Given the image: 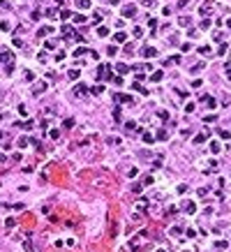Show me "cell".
<instances>
[{
  "label": "cell",
  "mask_w": 231,
  "mask_h": 252,
  "mask_svg": "<svg viewBox=\"0 0 231 252\" xmlns=\"http://www.w3.org/2000/svg\"><path fill=\"white\" fill-rule=\"evenodd\" d=\"M83 53H90V51H86L83 46H79V49H76V51L72 53V56H76V58H79V56H83Z\"/></svg>",
  "instance_id": "20"
},
{
  "label": "cell",
  "mask_w": 231,
  "mask_h": 252,
  "mask_svg": "<svg viewBox=\"0 0 231 252\" xmlns=\"http://www.w3.org/2000/svg\"><path fill=\"white\" fill-rule=\"evenodd\" d=\"M220 137H222V139H229V137H231V132H229V130H222V132H220Z\"/></svg>",
  "instance_id": "39"
},
{
  "label": "cell",
  "mask_w": 231,
  "mask_h": 252,
  "mask_svg": "<svg viewBox=\"0 0 231 252\" xmlns=\"http://www.w3.org/2000/svg\"><path fill=\"white\" fill-rule=\"evenodd\" d=\"M192 88H201V79H194V81H192Z\"/></svg>",
  "instance_id": "45"
},
{
  "label": "cell",
  "mask_w": 231,
  "mask_h": 252,
  "mask_svg": "<svg viewBox=\"0 0 231 252\" xmlns=\"http://www.w3.org/2000/svg\"><path fill=\"white\" fill-rule=\"evenodd\" d=\"M203 141H206V134H197V137H194V143H197V146L203 143Z\"/></svg>",
  "instance_id": "22"
},
{
  "label": "cell",
  "mask_w": 231,
  "mask_h": 252,
  "mask_svg": "<svg viewBox=\"0 0 231 252\" xmlns=\"http://www.w3.org/2000/svg\"><path fill=\"white\" fill-rule=\"evenodd\" d=\"M5 74H14V65H12V63H7V67H5Z\"/></svg>",
  "instance_id": "28"
},
{
  "label": "cell",
  "mask_w": 231,
  "mask_h": 252,
  "mask_svg": "<svg viewBox=\"0 0 231 252\" xmlns=\"http://www.w3.org/2000/svg\"><path fill=\"white\" fill-rule=\"evenodd\" d=\"M120 116H122V113H120V106H116V109H113V118L120 120Z\"/></svg>",
  "instance_id": "31"
},
{
  "label": "cell",
  "mask_w": 231,
  "mask_h": 252,
  "mask_svg": "<svg viewBox=\"0 0 231 252\" xmlns=\"http://www.w3.org/2000/svg\"><path fill=\"white\" fill-rule=\"evenodd\" d=\"M72 19H74V23H79V26H81V23H86V21H88V16H83V14H74Z\"/></svg>",
  "instance_id": "9"
},
{
  "label": "cell",
  "mask_w": 231,
  "mask_h": 252,
  "mask_svg": "<svg viewBox=\"0 0 231 252\" xmlns=\"http://www.w3.org/2000/svg\"><path fill=\"white\" fill-rule=\"evenodd\" d=\"M0 139H3V132H0Z\"/></svg>",
  "instance_id": "49"
},
{
  "label": "cell",
  "mask_w": 231,
  "mask_h": 252,
  "mask_svg": "<svg viewBox=\"0 0 231 252\" xmlns=\"http://www.w3.org/2000/svg\"><path fill=\"white\" fill-rule=\"evenodd\" d=\"M69 16H74L72 12H69V9H63V12H60V19H65V21H67V19H69Z\"/></svg>",
  "instance_id": "19"
},
{
  "label": "cell",
  "mask_w": 231,
  "mask_h": 252,
  "mask_svg": "<svg viewBox=\"0 0 231 252\" xmlns=\"http://www.w3.org/2000/svg\"><path fill=\"white\" fill-rule=\"evenodd\" d=\"M102 93H104V86H102V83L93 88V95H102Z\"/></svg>",
  "instance_id": "21"
},
{
  "label": "cell",
  "mask_w": 231,
  "mask_h": 252,
  "mask_svg": "<svg viewBox=\"0 0 231 252\" xmlns=\"http://www.w3.org/2000/svg\"><path fill=\"white\" fill-rule=\"evenodd\" d=\"M93 23H102V12H95V19H93Z\"/></svg>",
  "instance_id": "29"
},
{
  "label": "cell",
  "mask_w": 231,
  "mask_h": 252,
  "mask_svg": "<svg viewBox=\"0 0 231 252\" xmlns=\"http://www.w3.org/2000/svg\"><path fill=\"white\" fill-rule=\"evenodd\" d=\"M213 7H215V0H206V3H203V5L199 7V14L203 16V14H208V12L213 9Z\"/></svg>",
  "instance_id": "2"
},
{
  "label": "cell",
  "mask_w": 231,
  "mask_h": 252,
  "mask_svg": "<svg viewBox=\"0 0 231 252\" xmlns=\"http://www.w3.org/2000/svg\"><path fill=\"white\" fill-rule=\"evenodd\" d=\"M74 95H76V97H83V95H86V86H83V83H76V86H74Z\"/></svg>",
  "instance_id": "6"
},
{
  "label": "cell",
  "mask_w": 231,
  "mask_h": 252,
  "mask_svg": "<svg viewBox=\"0 0 231 252\" xmlns=\"http://www.w3.org/2000/svg\"><path fill=\"white\" fill-rule=\"evenodd\" d=\"M5 224H7V227H9V229H12V227H14V224H16V220H14V218H9V220H5Z\"/></svg>",
  "instance_id": "42"
},
{
  "label": "cell",
  "mask_w": 231,
  "mask_h": 252,
  "mask_svg": "<svg viewBox=\"0 0 231 252\" xmlns=\"http://www.w3.org/2000/svg\"><path fill=\"white\" fill-rule=\"evenodd\" d=\"M157 252H164V250H157Z\"/></svg>",
  "instance_id": "50"
},
{
  "label": "cell",
  "mask_w": 231,
  "mask_h": 252,
  "mask_svg": "<svg viewBox=\"0 0 231 252\" xmlns=\"http://www.w3.org/2000/svg\"><path fill=\"white\" fill-rule=\"evenodd\" d=\"M136 14V7L134 5H125V7H122V16H127V19H130V16H134Z\"/></svg>",
  "instance_id": "4"
},
{
  "label": "cell",
  "mask_w": 231,
  "mask_h": 252,
  "mask_svg": "<svg viewBox=\"0 0 231 252\" xmlns=\"http://www.w3.org/2000/svg\"><path fill=\"white\" fill-rule=\"evenodd\" d=\"M67 79H69V81H76V79H79V69H69V72H67Z\"/></svg>",
  "instance_id": "12"
},
{
  "label": "cell",
  "mask_w": 231,
  "mask_h": 252,
  "mask_svg": "<svg viewBox=\"0 0 231 252\" xmlns=\"http://www.w3.org/2000/svg\"><path fill=\"white\" fill-rule=\"evenodd\" d=\"M141 56H143V58H155V56H157V51H155L153 46H146L143 51H141Z\"/></svg>",
  "instance_id": "5"
},
{
  "label": "cell",
  "mask_w": 231,
  "mask_h": 252,
  "mask_svg": "<svg viewBox=\"0 0 231 252\" xmlns=\"http://www.w3.org/2000/svg\"><path fill=\"white\" fill-rule=\"evenodd\" d=\"M28 146H30V139L21 137V139H19V148H28Z\"/></svg>",
  "instance_id": "13"
},
{
  "label": "cell",
  "mask_w": 231,
  "mask_h": 252,
  "mask_svg": "<svg viewBox=\"0 0 231 252\" xmlns=\"http://www.w3.org/2000/svg\"><path fill=\"white\" fill-rule=\"evenodd\" d=\"M143 141H146V143H153V134L146 132V134H143Z\"/></svg>",
  "instance_id": "40"
},
{
  "label": "cell",
  "mask_w": 231,
  "mask_h": 252,
  "mask_svg": "<svg viewBox=\"0 0 231 252\" xmlns=\"http://www.w3.org/2000/svg\"><path fill=\"white\" fill-rule=\"evenodd\" d=\"M113 40H116V42L120 44V42H125V40H127V35H125V32L120 30V32H116V35H113Z\"/></svg>",
  "instance_id": "11"
},
{
  "label": "cell",
  "mask_w": 231,
  "mask_h": 252,
  "mask_svg": "<svg viewBox=\"0 0 231 252\" xmlns=\"http://www.w3.org/2000/svg\"><path fill=\"white\" fill-rule=\"evenodd\" d=\"M178 26H190V19H187V16H183V19H178Z\"/></svg>",
  "instance_id": "30"
},
{
  "label": "cell",
  "mask_w": 231,
  "mask_h": 252,
  "mask_svg": "<svg viewBox=\"0 0 231 252\" xmlns=\"http://www.w3.org/2000/svg\"><path fill=\"white\" fill-rule=\"evenodd\" d=\"M49 137H51V139H58V137H60V132H58V130H51V132H49Z\"/></svg>",
  "instance_id": "35"
},
{
  "label": "cell",
  "mask_w": 231,
  "mask_h": 252,
  "mask_svg": "<svg viewBox=\"0 0 231 252\" xmlns=\"http://www.w3.org/2000/svg\"><path fill=\"white\" fill-rule=\"evenodd\" d=\"M116 51H118L116 46H109V51H106V56H116Z\"/></svg>",
  "instance_id": "44"
},
{
  "label": "cell",
  "mask_w": 231,
  "mask_h": 252,
  "mask_svg": "<svg viewBox=\"0 0 231 252\" xmlns=\"http://www.w3.org/2000/svg\"><path fill=\"white\" fill-rule=\"evenodd\" d=\"M215 118H217V116H215V113H210V116H206V118H203V120H206V123H213V120H215Z\"/></svg>",
  "instance_id": "47"
},
{
  "label": "cell",
  "mask_w": 231,
  "mask_h": 252,
  "mask_svg": "<svg viewBox=\"0 0 231 252\" xmlns=\"http://www.w3.org/2000/svg\"><path fill=\"white\" fill-rule=\"evenodd\" d=\"M134 37H143V28H141V26L134 28Z\"/></svg>",
  "instance_id": "25"
},
{
  "label": "cell",
  "mask_w": 231,
  "mask_h": 252,
  "mask_svg": "<svg viewBox=\"0 0 231 252\" xmlns=\"http://www.w3.org/2000/svg\"><path fill=\"white\" fill-rule=\"evenodd\" d=\"M220 148H222V146H220L217 141H213V143H210V150H213V153H220Z\"/></svg>",
  "instance_id": "24"
},
{
  "label": "cell",
  "mask_w": 231,
  "mask_h": 252,
  "mask_svg": "<svg viewBox=\"0 0 231 252\" xmlns=\"http://www.w3.org/2000/svg\"><path fill=\"white\" fill-rule=\"evenodd\" d=\"M162 77H164V72H155V74H153L150 79H153V81L157 83V81H162Z\"/></svg>",
  "instance_id": "17"
},
{
  "label": "cell",
  "mask_w": 231,
  "mask_h": 252,
  "mask_svg": "<svg viewBox=\"0 0 231 252\" xmlns=\"http://www.w3.org/2000/svg\"><path fill=\"white\" fill-rule=\"evenodd\" d=\"M12 60V53L9 51H0V63H9Z\"/></svg>",
  "instance_id": "8"
},
{
  "label": "cell",
  "mask_w": 231,
  "mask_h": 252,
  "mask_svg": "<svg viewBox=\"0 0 231 252\" xmlns=\"http://www.w3.org/2000/svg\"><path fill=\"white\" fill-rule=\"evenodd\" d=\"M199 53H203V56H210V46H206V44L199 46Z\"/></svg>",
  "instance_id": "23"
},
{
  "label": "cell",
  "mask_w": 231,
  "mask_h": 252,
  "mask_svg": "<svg viewBox=\"0 0 231 252\" xmlns=\"http://www.w3.org/2000/svg\"><path fill=\"white\" fill-rule=\"evenodd\" d=\"M139 201H141V204H139L141 208H146V206H148V199H146V197H141V199H139Z\"/></svg>",
  "instance_id": "43"
},
{
  "label": "cell",
  "mask_w": 231,
  "mask_h": 252,
  "mask_svg": "<svg viewBox=\"0 0 231 252\" xmlns=\"http://www.w3.org/2000/svg\"><path fill=\"white\" fill-rule=\"evenodd\" d=\"M132 88H134L136 93H141V95H148V90H146V88H141V83H134Z\"/></svg>",
  "instance_id": "15"
},
{
  "label": "cell",
  "mask_w": 231,
  "mask_h": 252,
  "mask_svg": "<svg viewBox=\"0 0 231 252\" xmlns=\"http://www.w3.org/2000/svg\"><path fill=\"white\" fill-rule=\"evenodd\" d=\"M116 72H120V74H127V72H130V65H125V63H118V65H116Z\"/></svg>",
  "instance_id": "7"
},
{
  "label": "cell",
  "mask_w": 231,
  "mask_h": 252,
  "mask_svg": "<svg viewBox=\"0 0 231 252\" xmlns=\"http://www.w3.org/2000/svg\"><path fill=\"white\" fill-rule=\"evenodd\" d=\"M106 143H120V139H118V137H109V139H106Z\"/></svg>",
  "instance_id": "38"
},
{
  "label": "cell",
  "mask_w": 231,
  "mask_h": 252,
  "mask_svg": "<svg viewBox=\"0 0 231 252\" xmlns=\"http://www.w3.org/2000/svg\"><path fill=\"white\" fill-rule=\"evenodd\" d=\"M167 137H169L167 130H159V132H157V139H167Z\"/></svg>",
  "instance_id": "36"
},
{
  "label": "cell",
  "mask_w": 231,
  "mask_h": 252,
  "mask_svg": "<svg viewBox=\"0 0 231 252\" xmlns=\"http://www.w3.org/2000/svg\"><path fill=\"white\" fill-rule=\"evenodd\" d=\"M226 23H229V28H231V19H229V21H226Z\"/></svg>",
  "instance_id": "48"
},
{
  "label": "cell",
  "mask_w": 231,
  "mask_h": 252,
  "mask_svg": "<svg viewBox=\"0 0 231 252\" xmlns=\"http://www.w3.org/2000/svg\"><path fill=\"white\" fill-rule=\"evenodd\" d=\"M63 127H67V130L74 127V118H65V120H63Z\"/></svg>",
  "instance_id": "14"
},
{
  "label": "cell",
  "mask_w": 231,
  "mask_h": 252,
  "mask_svg": "<svg viewBox=\"0 0 231 252\" xmlns=\"http://www.w3.org/2000/svg\"><path fill=\"white\" fill-rule=\"evenodd\" d=\"M185 210H187V213H194V210H197V204H194V201H190V204H187V208H185Z\"/></svg>",
  "instance_id": "27"
},
{
  "label": "cell",
  "mask_w": 231,
  "mask_h": 252,
  "mask_svg": "<svg viewBox=\"0 0 231 252\" xmlns=\"http://www.w3.org/2000/svg\"><path fill=\"white\" fill-rule=\"evenodd\" d=\"M19 116H23V118L28 116V109H26V106H23V104H19Z\"/></svg>",
  "instance_id": "26"
},
{
  "label": "cell",
  "mask_w": 231,
  "mask_h": 252,
  "mask_svg": "<svg viewBox=\"0 0 231 252\" xmlns=\"http://www.w3.org/2000/svg\"><path fill=\"white\" fill-rule=\"evenodd\" d=\"M206 102H208V106H210V109H215V106H217V102H215V100H213V97H208Z\"/></svg>",
  "instance_id": "32"
},
{
  "label": "cell",
  "mask_w": 231,
  "mask_h": 252,
  "mask_svg": "<svg viewBox=\"0 0 231 252\" xmlns=\"http://www.w3.org/2000/svg\"><path fill=\"white\" fill-rule=\"evenodd\" d=\"M97 79L102 81V79H111V67L109 65H99L97 67Z\"/></svg>",
  "instance_id": "1"
},
{
  "label": "cell",
  "mask_w": 231,
  "mask_h": 252,
  "mask_svg": "<svg viewBox=\"0 0 231 252\" xmlns=\"http://www.w3.org/2000/svg\"><path fill=\"white\" fill-rule=\"evenodd\" d=\"M56 44H58L56 40H49V42H46V49H56Z\"/></svg>",
  "instance_id": "34"
},
{
  "label": "cell",
  "mask_w": 231,
  "mask_h": 252,
  "mask_svg": "<svg viewBox=\"0 0 231 252\" xmlns=\"http://www.w3.org/2000/svg\"><path fill=\"white\" fill-rule=\"evenodd\" d=\"M49 32H53V28H51V26H44V28H39V32H37V35H39V37H46Z\"/></svg>",
  "instance_id": "10"
},
{
  "label": "cell",
  "mask_w": 231,
  "mask_h": 252,
  "mask_svg": "<svg viewBox=\"0 0 231 252\" xmlns=\"http://www.w3.org/2000/svg\"><path fill=\"white\" fill-rule=\"evenodd\" d=\"M81 9H88V7H90V0H79V3H76Z\"/></svg>",
  "instance_id": "18"
},
{
  "label": "cell",
  "mask_w": 231,
  "mask_h": 252,
  "mask_svg": "<svg viewBox=\"0 0 231 252\" xmlns=\"http://www.w3.org/2000/svg\"><path fill=\"white\" fill-rule=\"evenodd\" d=\"M97 35H99V37H106V35H109V28L99 26V28H97Z\"/></svg>",
  "instance_id": "16"
},
{
  "label": "cell",
  "mask_w": 231,
  "mask_h": 252,
  "mask_svg": "<svg viewBox=\"0 0 231 252\" xmlns=\"http://www.w3.org/2000/svg\"><path fill=\"white\" fill-rule=\"evenodd\" d=\"M136 173H139V169H136V167H132V169L127 171V176H130V178H132V176H136Z\"/></svg>",
  "instance_id": "41"
},
{
  "label": "cell",
  "mask_w": 231,
  "mask_h": 252,
  "mask_svg": "<svg viewBox=\"0 0 231 252\" xmlns=\"http://www.w3.org/2000/svg\"><path fill=\"white\" fill-rule=\"evenodd\" d=\"M125 127H127V130H134V127H136V123H134V120H127V123H125Z\"/></svg>",
  "instance_id": "33"
},
{
  "label": "cell",
  "mask_w": 231,
  "mask_h": 252,
  "mask_svg": "<svg viewBox=\"0 0 231 252\" xmlns=\"http://www.w3.org/2000/svg\"><path fill=\"white\" fill-rule=\"evenodd\" d=\"M113 100H116L118 104H122V102H125V104H132V97H130V95H122V93H116Z\"/></svg>",
  "instance_id": "3"
},
{
  "label": "cell",
  "mask_w": 231,
  "mask_h": 252,
  "mask_svg": "<svg viewBox=\"0 0 231 252\" xmlns=\"http://www.w3.org/2000/svg\"><path fill=\"white\" fill-rule=\"evenodd\" d=\"M157 116H159V118H162V120H167V118H169V113H167L164 109H162V111H157Z\"/></svg>",
  "instance_id": "37"
},
{
  "label": "cell",
  "mask_w": 231,
  "mask_h": 252,
  "mask_svg": "<svg viewBox=\"0 0 231 252\" xmlns=\"http://www.w3.org/2000/svg\"><path fill=\"white\" fill-rule=\"evenodd\" d=\"M143 185H153V176H146V178H143Z\"/></svg>",
  "instance_id": "46"
}]
</instances>
